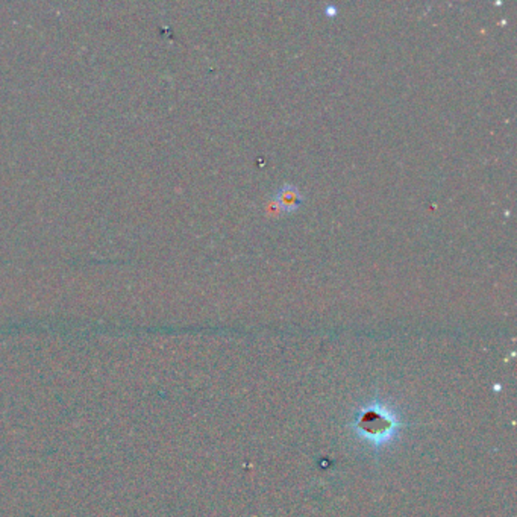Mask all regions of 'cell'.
I'll return each mask as SVG.
<instances>
[{
    "label": "cell",
    "instance_id": "1",
    "mask_svg": "<svg viewBox=\"0 0 517 517\" xmlns=\"http://www.w3.org/2000/svg\"><path fill=\"white\" fill-rule=\"evenodd\" d=\"M302 201H304V199H302L299 190L294 186H290V184H285V186L280 187L275 193L276 205L285 212L296 211L302 205Z\"/></svg>",
    "mask_w": 517,
    "mask_h": 517
}]
</instances>
